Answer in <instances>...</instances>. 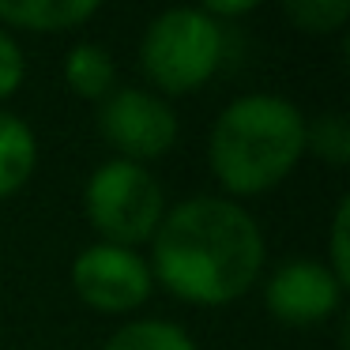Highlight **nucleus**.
<instances>
[{
  "label": "nucleus",
  "mask_w": 350,
  "mask_h": 350,
  "mask_svg": "<svg viewBox=\"0 0 350 350\" xmlns=\"http://www.w3.org/2000/svg\"><path fill=\"white\" fill-rule=\"evenodd\" d=\"M147 245L154 286L196 309L241 301L267 264L260 219L222 192H196L170 204Z\"/></svg>",
  "instance_id": "obj_1"
},
{
  "label": "nucleus",
  "mask_w": 350,
  "mask_h": 350,
  "mask_svg": "<svg viewBox=\"0 0 350 350\" xmlns=\"http://www.w3.org/2000/svg\"><path fill=\"white\" fill-rule=\"evenodd\" d=\"M305 159V113L275 91L230 98L207 132V166L222 196H264Z\"/></svg>",
  "instance_id": "obj_2"
},
{
  "label": "nucleus",
  "mask_w": 350,
  "mask_h": 350,
  "mask_svg": "<svg viewBox=\"0 0 350 350\" xmlns=\"http://www.w3.org/2000/svg\"><path fill=\"white\" fill-rule=\"evenodd\" d=\"M139 72L162 98H181L211 83L226 61V23L211 19L200 4L162 8L139 34Z\"/></svg>",
  "instance_id": "obj_3"
},
{
  "label": "nucleus",
  "mask_w": 350,
  "mask_h": 350,
  "mask_svg": "<svg viewBox=\"0 0 350 350\" xmlns=\"http://www.w3.org/2000/svg\"><path fill=\"white\" fill-rule=\"evenodd\" d=\"M166 189L151 166L129 159H106L83 181V211L91 230L109 245L139 249L154 237L166 215Z\"/></svg>",
  "instance_id": "obj_4"
},
{
  "label": "nucleus",
  "mask_w": 350,
  "mask_h": 350,
  "mask_svg": "<svg viewBox=\"0 0 350 350\" xmlns=\"http://www.w3.org/2000/svg\"><path fill=\"white\" fill-rule=\"evenodd\" d=\"M98 136L129 162H154L181 139V117L174 102L151 87H113L98 102Z\"/></svg>",
  "instance_id": "obj_5"
},
{
  "label": "nucleus",
  "mask_w": 350,
  "mask_h": 350,
  "mask_svg": "<svg viewBox=\"0 0 350 350\" xmlns=\"http://www.w3.org/2000/svg\"><path fill=\"white\" fill-rule=\"evenodd\" d=\"M68 279L79 301L102 317H129L154 294V275L144 252L109 241L83 245L72 256Z\"/></svg>",
  "instance_id": "obj_6"
},
{
  "label": "nucleus",
  "mask_w": 350,
  "mask_h": 350,
  "mask_svg": "<svg viewBox=\"0 0 350 350\" xmlns=\"http://www.w3.org/2000/svg\"><path fill=\"white\" fill-rule=\"evenodd\" d=\"M342 294H347V286L317 256L282 260L264 279L267 312L286 327H312L332 320L342 309Z\"/></svg>",
  "instance_id": "obj_7"
},
{
  "label": "nucleus",
  "mask_w": 350,
  "mask_h": 350,
  "mask_svg": "<svg viewBox=\"0 0 350 350\" xmlns=\"http://www.w3.org/2000/svg\"><path fill=\"white\" fill-rule=\"evenodd\" d=\"M98 12V0H0V27L12 34H64L87 27Z\"/></svg>",
  "instance_id": "obj_8"
},
{
  "label": "nucleus",
  "mask_w": 350,
  "mask_h": 350,
  "mask_svg": "<svg viewBox=\"0 0 350 350\" xmlns=\"http://www.w3.org/2000/svg\"><path fill=\"white\" fill-rule=\"evenodd\" d=\"M38 170V136L31 121L0 109V200L16 196Z\"/></svg>",
  "instance_id": "obj_9"
},
{
  "label": "nucleus",
  "mask_w": 350,
  "mask_h": 350,
  "mask_svg": "<svg viewBox=\"0 0 350 350\" xmlns=\"http://www.w3.org/2000/svg\"><path fill=\"white\" fill-rule=\"evenodd\" d=\"M61 72H64L68 91L83 102H102L117 87V61L98 42H76V46H68Z\"/></svg>",
  "instance_id": "obj_10"
},
{
  "label": "nucleus",
  "mask_w": 350,
  "mask_h": 350,
  "mask_svg": "<svg viewBox=\"0 0 350 350\" xmlns=\"http://www.w3.org/2000/svg\"><path fill=\"white\" fill-rule=\"evenodd\" d=\"M102 350H200L192 332L166 317H132L106 335Z\"/></svg>",
  "instance_id": "obj_11"
},
{
  "label": "nucleus",
  "mask_w": 350,
  "mask_h": 350,
  "mask_svg": "<svg viewBox=\"0 0 350 350\" xmlns=\"http://www.w3.org/2000/svg\"><path fill=\"white\" fill-rule=\"evenodd\" d=\"M305 154H317L327 166H347L350 162V121L339 109L305 117Z\"/></svg>",
  "instance_id": "obj_12"
},
{
  "label": "nucleus",
  "mask_w": 350,
  "mask_h": 350,
  "mask_svg": "<svg viewBox=\"0 0 350 350\" xmlns=\"http://www.w3.org/2000/svg\"><path fill=\"white\" fill-rule=\"evenodd\" d=\"M282 16L301 34H332L350 19V0H286Z\"/></svg>",
  "instance_id": "obj_13"
},
{
  "label": "nucleus",
  "mask_w": 350,
  "mask_h": 350,
  "mask_svg": "<svg viewBox=\"0 0 350 350\" xmlns=\"http://www.w3.org/2000/svg\"><path fill=\"white\" fill-rule=\"evenodd\" d=\"M347 241H350V196H339L332 211V226H327V256L324 264L332 267V275L347 286L350 282V252H347Z\"/></svg>",
  "instance_id": "obj_14"
},
{
  "label": "nucleus",
  "mask_w": 350,
  "mask_h": 350,
  "mask_svg": "<svg viewBox=\"0 0 350 350\" xmlns=\"http://www.w3.org/2000/svg\"><path fill=\"white\" fill-rule=\"evenodd\" d=\"M23 79H27V53L16 34L0 27V106L8 98H16Z\"/></svg>",
  "instance_id": "obj_15"
},
{
  "label": "nucleus",
  "mask_w": 350,
  "mask_h": 350,
  "mask_svg": "<svg viewBox=\"0 0 350 350\" xmlns=\"http://www.w3.org/2000/svg\"><path fill=\"white\" fill-rule=\"evenodd\" d=\"M256 8V4H252V0H211V4H204V12L211 19H237V16H249V12Z\"/></svg>",
  "instance_id": "obj_16"
}]
</instances>
